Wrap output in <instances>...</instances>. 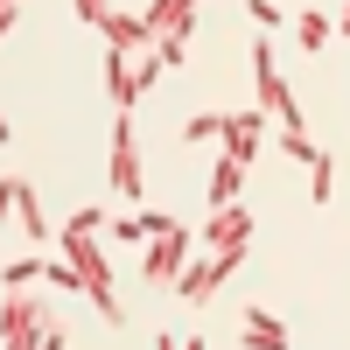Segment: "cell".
I'll return each mask as SVG.
<instances>
[{
	"label": "cell",
	"mask_w": 350,
	"mask_h": 350,
	"mask_svg": "<svg viewBox=\"0 0 350 350\" xmlns=\"http://www.w3.org/2000/svg\"><path fill=\"white\" fill-rule=\"evenodd\" d=\"M259 126H267V112H259V105H252V112H224V133H217V140H224V161L245 168V161L259 154Z\"/></svg>",
	"instance_id": "obj_6"
},
{
	"label": "cell",
	"mask_w": 350,
	"mask_h": 350,
	"mask_svg": "<svg viewBox=\"0 0 350 350\" xmlns=\"http://www.w3.org/2000/svg\"><path fill=\"white\" fill-rule=\"evenodd\" d=\"M36 350H64V323H56V329H49V336H42Z\"/></svg>",
	"instance_id": "obj_19"
},
{
	"label": "cell",
	"mask_w": 350,
	"mask_h": 350,
	"mask_svg": "<svg viewBox=\"0 0 350 350\" xmlns=\"http://www.w3.org/2000/svg\"><path fill=\"white\" fill-rule=\"evenodd\" d=\"M105 92H112V105H120V112L140 98V77L126 70V56H105Z\"/></svg>",
	"instance_id": "obj_12"
},
{
	"label": "cell",
	"mask_w": 350,
	"mask_h": 350,
	"mask_svg": "<svg viewBox=\"0 0 350 350\" xmlns=\"http://www.w3.org/2000/svg\"><path fill=\"white\" fill-rule=\"evenodd\" d=\"M245 343H252V350H287V329L273 323L267 308H245Z\"/></svg>",
	"instance_id": "obj_11"
},
{
	"label": "cell",
	"mask_w": 350,
	"mask_h": 350,
	"mask_svg": "<svg viewBox=\"0 0 350 350\" xmlns=\"http://www.w3.org/2000/svg\"><path fill=\"white\" fill-rule=\"evenodd\" d=\"M8 140H14V126H8V120H0V148H8Z\"/></svg>",
	"instance_id": "obj_21"
},
{
	"label": "cell",
	"mask_w": 350,
	"mask_h": 350,
	"mask_svg": "<svg viewBox=\"0 0 350 350\" xmlns=\"http://www.w3.org/2000/svg\"><path fill=\"white\" fill-rule=\"evenodd\" d=\"M245 239H252V217H245V203L217 211V217H211V231H203V245H211V252H224V245H245Z\"/></svg>",
	"instance_id": "obj_8"
},
{
	"label": "cell",
	"mask_w": 350,
	"mask_h": 350,
	"mask_svg": "<svg viewBox=\"0 0 350 350\" xmlns=\"http://www.w3.org/2000/svg\"><path fill=\"white\" fill-rule=\"evenodd\" d=\"M183 259H189V231H183V224H168L161 239L148 245V267H140V273L161 287V280H175V273H183Z\"/></svg>",
	"instance_id": "obj_7"
},
{
	"label": "cell",
	"mask_w": 350,
	"mask_h": 350,
	"mask_svg": "<svg viewBox=\"0 0 350 350\" xmlns=\"http://www.w3.org/2000/svg\"><path fill=\"white\" fill-rule=\"evenodd\" d=\"M280 148H287V154H301V161H315V154H323V148H315V140H301V133H280Z\"/></svg>",
	"instance_id": "obj_17"
},
{
	"label": "cell",
	"mask_w": 350,
	"mask_h": 350,
	"mask_svg": "<svg viewBox=\"0 0 350 350\" xmlns=\"http://www.w3.org/2000/svg\"><path fill=\"white\" fill-rule=\"evenodd\" d=\"M329 196H336V154L323 148V154L308 161V203H329Z\"/></svg>",
	"instance_id": "obj_13"
},
{
	"label": "cell",
	"mask_w": 350,
	"mask_h": 350,
	"mask_svg": "<svg viewBox=\"0 0 350 350\" xmlns=\"http://www.w3.org/2000/svg\"><path fill=\"white\" fill-rule=\"evenodd\" d=\"M239 183H245V168L217 154V168H211V189H203V196H211V211H231V203H239Z\"/></svg>",
	"instance_id": "obj_10"
},
{
	"label": "cell",
	"mask_w": 350,
	"mask_h": 350,
	"mask_svg": "<svg viewBox=\"0 0 350 350\" xmlns=\"http://www.w3.org/2000/svg\"><path fill=\"white\" fill-rule=\"evenodd\" d=\"M8 211H14V189H8V183H0V217H8Z\"/></svg>",
	"instance_id": "obj_20"
},
{
	"label": "cell",
	"mask_w": 350,
	"mask_h": 350,
	"mask_svg": "<svg viewBox=\"0 0 350 350\" xmlns=\"http://www.w3.org/2000/svg\"><path fill=\"white\" fill-rule=\"evenodd\" d=\"M49 329H56L49 301H28L21 287H8V301H0V350H36Z\"/></svg>",
	"instance_id": "obj_2"
},
{
	"label": "cell",
	"mask_w": 350,
	"mask_h": 350,
	"mask_svg": "<svg viewBox=\"0 0 350 350\" xmlns=\"http://www.w3.org/2000/svg\"><path fill=\"white\" fill-rule=\"evenodd\" d=\"M224 133V112H196V120L183 126V140H217Z\"/></svg>",
	"instance_id": "obj_14"
},
{
	"label": "cell",
	"mask_w": 350,
	"mask_h": 350,
	"mask_svg": "<svg viewBox=\"0 0 350 350\" xmlns=\"http://www.w3.org/2000/svg\"><path fill=\"white\" fill-rule=\"evenodd\" d=\"M112 196H126V203L148 196V189H140V154H133V120H126V112L112 120Z\"/></svg>",
	"instance_id": "obj_5"
},
{
	"label": "cell",
	"mask_w": 350,
	"mask_h": 350,
	"mask_svg": "<svg viewBox=\"0 0 350 350\" xmlns=\"http://www.w3.org/2000/svg\"><path fill=\"white\" fill-rule=\"evenodd\" d=\"M14 189V217H21V231L36 245H49V217H42V203H36V183H8Z\"/></svg>",
	"instance_id": "obj_9"
},
{
	"label": "cell",
	"mask_w": 350,
	"mask_h": 350,
	"mask_svg": "<svg viewBox=\"0 0 350 350\" xmlns=\"http://www.w3.org/2000/svg\"><path fill=\"white\" fill-rule=\"evenodd\" d=\"M301 42H308V49H323V42H329V14H323V8L301 14Z\"/></svg>",
	"instance_id": "obj_15"
},
{
	"label": "cell",
	"mask_w": 350,
	"mask_h": 350,
	"mask_svg": "<svg viewBox=\"0 0 350 350\" xmlns=\"http://www.w3.org/2000/svg\"><path fill=\"white\" fill-rule=\"evenodd\" d=\"M14 21H21V8H8V0H0V36H8Z\"/></svg>",
	"instance_id": "obj_18"
},
{
	"label": "cell",
	"mask_w": 350,
	"mask_h": 350,
	"mask_svg": "<svg viewBox=\"0 0 350 350\" xmlns=\"http://www.w3.org/2000/svg\"><path fill=\"white\" fill-rule=\"evenodd\" d=\"M77 14L98 28V36L112 42V56H126V49H154V28L140 21V14H120V8H98V0H77Z\"/></svg>",
	"instance_id": "obj_3"
},
{
	"label": "cell",
	"mask_w": 350,
	"mask_h": 350,
	"mask_svg": "<svg viewBox=\"0 0 350 350\" xmlns=\"http://www.w3.org/2000/svg\"><path fill=\"white\" fill-rule=\"evenodd\" d=\"M183 350H203V343H183Z\"/></svg>",
	"instance_id": "obj_22"
},
{
	"label": "cell",
	"mask_w": 350,
	"mask_h": 350,
	"mask_svg": "<svg viewBox=\"0 0 350 350\" xmlns=\"http://www.w3.org/2000/svg\"><path fill=\"white\" fill-rule=\"evenodd\" d=\"M28 280H42V259H14L8 267V287H28Z\"/></svg>",
	"instance_id": "obj_16"
},
{
	"label": "cell",
	"mask_w": 350,
	"mask_h": 350,
	"mask_svg": "<svg viewBox=\"0 0 350 350\" xmlns=\"http://www.w3.org/2000/svg\"><path fill=\"white\" fill-rule=\"evenodd\" d=\"M56 252H64V267L84 280V301H92L112 329L126 323V308H120V295H112V267H105V245H98V231H77V224H64V239H56Z\"/></svg>",
	"instance_id": "obj_1"
},
{
	"label": "cell",
	"mask_w": 350,
	"mask_h": 350,
	"mask_svg": "<svg viewBox=\"0 0 350 350\" xmlns=\"http://www.w3.org/2000/svg\"><path fill=\"white\" fill-rule=\"evenodd\" d=\"M252 77H259V112H280V126H287V133H301V105L287 98V84H280V70H273L267 36L252 42Z\"/></svg>",
	"instance_id": "obj_4"
}]
</instances>
